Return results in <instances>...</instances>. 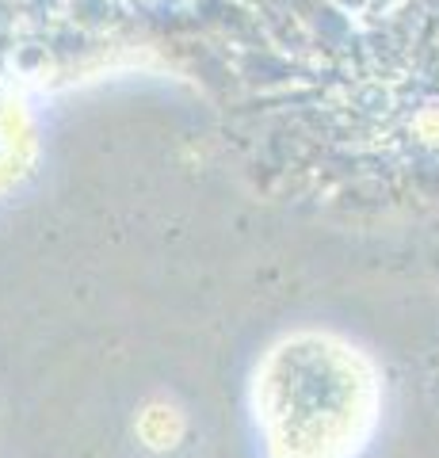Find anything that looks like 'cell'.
Wrapping results in <instances>:
<instances>
[{
	"label": "cell",
	"mask_w": 439,
	"mask_h": 458,
	"mask_svg": "<svg viewBox=\"0 0 439 458\" xmlns=\"http://www.w3.org/2000/svg\"><path fill=\"white\" fill-rule=\"evenodd\" d=\"M210 47L260 149L306 176L439 180V0H241Z\"/></svg>",
	"instance_id": "6da1fadb"
},
{
	"label": "cell",
	"mask_w": 439,
	"mask_h": 458,
	"mask_svg": "<svg viewBox=\"0 0 439 458\" xmlns=\"http://www.w3.org/2000/svg\"><path fill=\"white\" fill-rule=\"evenodd\" d=\"M336 348L314 336L275 352L264 378V420L275 458H340L356 443L359 424L371 420L375 386L351 352L325 386Z\"/></svg>",
	"instance_id": "3957f363"
},
{
	"label": "cell",
	"mask_w": 439,
	"mask_h": 458,
	"mask_svg": "<svg viewBox=\"0 0 439 458\" xmlns=\"http://www.w3.org/2000/svg\"><path fill=\"white\" fill-rule=\"evenodd\" d=\"M241 0H0V62L50 65L138 31L199 27L210 42Z\"/></svg>",
	"instance_id": "7a4b0ae2"
}]
</instances>
